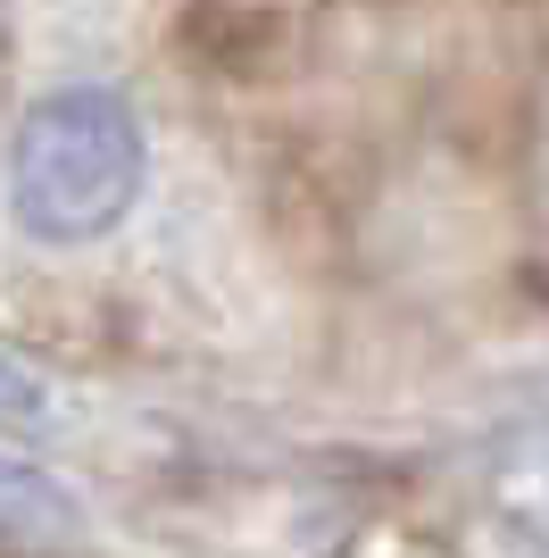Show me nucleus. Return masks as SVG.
Segmentation results:
<instances>
[{"label": "nucleus", "instance_id": "7ed1b4c3", "mask_svg": "<svg viewBox=\"0 0 549 558\" xmlns=\"http://www.w3.org/2000/svg\"><path fill=\"white\" fill-rule=\"evenodd\" d=\"M50 392H42V375L17 367V359H0V417H42Z\"/></svg>", "mask_w": 549, "mask_h": 558}, {"label": "nucleus", "instance_id": "f03ea898", "mask_svg": "<svg viewBox=\"0 0 549 558\" xmlns=\"http://www.w3.org/2000/svg\"><path fill=\"white\" fill-rule=\"evenodd\" d=\"M75 525H84L75 492L50 466L0 450V550H42V542H68Z\"/></svg>", "mask_w": 549, "mask_h": 558}, {"label": "nucleus", "instance_id": "f257e3e1", "mask_svg": "<svg viewBox=\"0 0 549 558\" xmlns=\"http://www.w3.org/2000/svg\"><path fill=\"white\" fill-rule=\"evenodd\" d=\"M150 175V134L125 93L109 84H68L34 100L9 134V217L42 251H84L117 233Z\"/></svg>", "mask_w": 549, "mask_h": 558}]
</instances>
